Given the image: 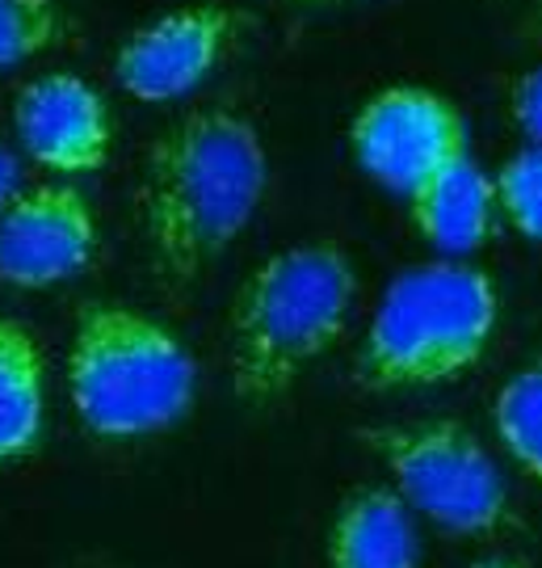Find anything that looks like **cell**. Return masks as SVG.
<instances>
[{
	"instance_id": "6da1fadb",
	"label": "cell",
	"mask_w": 542,
	"mask_h": 568,
	"mask_svg": "<svg viewBox=\"0 0 542 568\" xmlns=\"http://www.w3.org/2000/svg\"><path fill=\"white\" fill-rule=\"evenodd\" d=\"M269 190V156L257 122L232 105L177 119L152 143L135 194L152 270L185 291L253 224Z\"/></svg>"
},
{
	"instance_id": "7a4b0ae2",
	"label": "cell",
	"mask_w": 542,
	"mask_h": 568,
	"mask_svg": "<svg viewBox=\"0 0 542 568\" xmlns=\"http://www.w3.org/2000/svg\"><path fill=\"white\" fill-rule=\"evenodd\" d=\"M358 304V270L341 244L307 241L265 257L232 304V392L274 405L341 342Z\"/></svg>"
},
{
	"instance_id": "3957f363",
	"label": "cell",
	"mask_w": 542,
	"mask_h": 568,
	"mask_svg": "<svg viewBox=\"0 0 542 568\" xmlns=\"http://www.w3.org/2000/svg\"><path fill=\"white\" fill-rule=\"evenodd\" d=\"M68 396L89 434L135 443L190 417L198 363L177 333L131 304H84L68 345Z\"/></svg>"
},
{
	"instance_id": "277c9868",
	"label": "cell",
	"mask_w": 542,
	"mask_h": 568,
	"mask_svg": "<svg viewBox=\"0 0 542 568\" xmlns=\"http://www.w3.org/2000/svg\"><path fill=\"white\" fill-rule=\"evenodd\" d=\"M497 321L501 295L480 265H412L382 291L354 354V379L370 392L450 384L488 354Z\"/></svg>"
},
{
	"instance_id": "5b68a950",
	"label": "cell",
	"mask_w": 542,
	"mask_h": 568,
	"mask_svg": "<svg viewBox=\"0 0 542 568\" xmlns=\"http://www.w3.org/2000/svg\"><path fill=\"white\" fill-rule=\"evenodd\" d=\"M370 455L391 471L396 493L450 535H501L513 527V501L501 464L462 422H400L358 429Z\"/></svg>"
},
{
	"instance_id": "8992f818",
	"label": "cell",
	"mask_w": 542,
	"mask_h": 568,
	"mask_svg": "<svg viewBox=\"0 0 542 568\" xmlns=\"http://www.w3.org/2000/svg\"><path fill=\"white\" fill-rule=\"evenodd\" d=\"M349 152L370 182L408 203L446 164L467 156V122L442 93L421 84H391L354 114Z\"/></svg>"
},
{
	"instance_id": "52a82bcc",
	"label": "cell",
	"mask_w": 542,
	"mask_h": 568,
	"mask_svg": "<svg viewBox=\"0 0 542 568\" xmlns=\"http://www.w3.org/2000/svg\"><path fill=\"white\" fill-rule=\"evenodd\" d=\"M244 30L248 13L223 0L168 9L156 21L140 26L135 34H126L114 55V81L122 84V93L147 105L190 98L232 55Z\"/></svg>"
},
{
	"instance_id": "ba28073f",
	"label": "cell",
	"mask_w": 542,
	"mask_h": 568,
	"mask_svg": "<svg viewBox=\"0 0 542 568\" xmlns=\"http://www.w3.org/2000/svg\"><path fill=\"white\" fill-rule=\"evenodd\" d=\"M98 257V220L81 190L30 185L0 215V283L42 291L81 278Z\"/></svg>"
},
{
	"instance_id": "9c48e42d",
	"label": "cell",
	"mask_w": 542,
	"mask_h": 568,
	"mask_svg": "<svg viewBox=\"0 0 542 568\" xmlns=\"http://www.w3.org/2000/svg\"><path fill=\"white\" fill-rule=\"evenodd\" d=\"M13 131L25 156L60 178L98 173L114 148L110 105L76 72H47L21 84L13 102Z\"/></svg>"
},
{
	"instance_id": "30bf717a",
	"label": "cell",
	"mask_w": 542,
	"mask_h": 568,
	"mask_svg": "<svg viewBox=\"0 0 542 568\" xmlns=\"http://www.w3.org/2000/svg\"><path fill=\"white\" fill-rule=\"evenodd\" d=\"M421 565V530L417 509L396 488L361 485L341 501L324 568H417Z\"/></svg>"
},
{
	"instance_id": "8fae6325",
	"label": "cell",
	"mask_w": 542,
	"mask_h": 568,
	"mask_svg": "<svg viewBox=\"0 0 542 568\" xmlns=\"http://www.w3.org/2000/svg\"><path fill=\"white\" fill-rule=\"evenodd\" d=\"M408 215L421 241H429L446 257H462L488 244L497 227V215H501L497 178H488L480 161L467 152L408 199Z\"/></svg>"
},
{
	"instance_id": "7c38bea8",
	"label": "cell",
	"mask_w": 542,
	"mask_h": 568,
	"mask_svg": "<svg viewBox=\"0 0 542 568\" xmlns=\"http://www.w3.org/2000/svg\"><path fill=\"white\" fill-rule=\"evenodd\" d=\"M47 429V363L30 328L0 316V467L42 447Z\"/></svg>"
},
{
	"instance_id": "4fadbf2b",
	"label": "cell",
	"mask_w": 542,
	"mask_h": 568,
	"mask_svg": "<svg viewBox=\"0 0 542 568\" xmlns=\"http://www.w3.org/2000/svg\"><path fill=\"white\" fill-rule=\"evenodd\" d=\"M492 426L504 455L542 485V349L504 379L492 400Z\"/></svg>"
},
{
	"instance_id": "5bb4252c",
	"label": "cell",
	"mask_w": 542,
	"mask_h": 568,
	"mask_svg": "<svg viewBox=\"0 0 542 568\" xmlns=\"http://www.w3.org/2000/svg\"><path fill=\"white\" fill-rule=\"evenodd\" d=\"M68 30L60 0H0V72L39 60L68 39Z\"/></svg>"
},
{
	"instance_id": "9a60e30c",
	"label": "cell",
	"mask_w": 542,
	"mask_h": 568,
	"mask_svg": "<svg viewBox=\"0 0 542 568\" xmlns=\"http://www.w3.org/2000/svg\"><path fill=\"white\" fill-rule=\"evenodd\" d=\"M501 215L518 236L542 244V143H525L497 173Z\"/></svg>"
},
{
	"instance_id": "2e32d148",
	"label": "cell",
	"mask_w": 542,
	"mask_h": 568,
	"mask_svg": "<svg viewBox=\"0 0 542 568\" xmlns=\"http://www.w3.org/2000/svg\"><path fill=\"white\" fill-rule=\"evenodd\" d=\"M513 119L530 135V143H542V63L513 84Z\"/></svg>"
},
{
	"instance_id": "e0dca14e",
	"label": "cell",
	"mask_w": 542,
	"mask_h": 568,
	"mask_svg": "<svg viewBox=\"0 0 542 568\" xmlns=\"http://www.w3.org/2000/svg\"><path fill=\"white\" fill-rule=\"evenodd\" d=\"M18 194H21V164L13 156V148L0 140V215L13 206Z\"/></svg>"
},
{
	"instance_id": "ac0fdd59",
	"label": "cell",
	"mask_w": 542,
	"mask_h": 568,
	"mask_svg": "<svg viewBox=\"0 0 542 568\" xmlns=\"http://www.w3.org/2000/svg\"><path fill=\"white\" fill-rule=\"evenodd\" d=\"M467 568H525V565H518V560H475V565Z\"/></svg>"
},
{
	"instance_id": "d6986e66",
	"label": "cell",
	"mask_w": 542,
	"mask_h": 568,
	"mask_svg": "<svg viewBox=\"0 0 542 568\" xmlns=\"http://www.w3.org/2000/svg\"><path fill=\"white\" fill-rule=\"evenodd\" d=\"M295 4H345V0H295Z\"/></svg>"
},
{
	"instance_id": "ffe728a7",
	"label": "cell",
	"mask_w": 542,
	"mask_h": 568,
	"mask_svg": "<svg viewBox=\"0 0 542 568\" xmlns=\"http://www.w3.org/2000/svg\"><path fill=\"white\" fill-rule=\"evenodd\" d=\"M539 21H542V0H539Z\"/></svg>"
}]
</instances>
